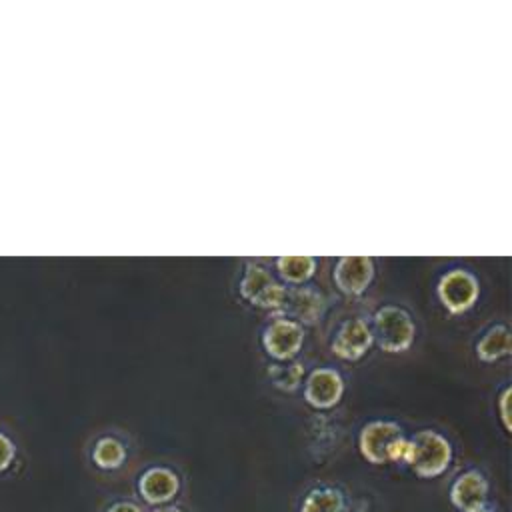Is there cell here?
Segmentation results:
<instances>
[{
  "mask_svg": "<svg viewBox=\"0 0 512 512\" xmlns=\"http://www.w3.org/2000/svg\"><path fill=\"white\" fill-rule=\"evenodd\" d=\"M358 450L370 464H406L408 438L402 426L390 420H372L358 434Z\"/></svg>",
  "mask_w": 512,
  "mask_h": 512,
  "instance_id": "obj_1",
  "label": "cell"
},
{
  "mask_svg": "<svg viewBox=\"0 0 512 512\" xmlns=\"http://www.w3.org/2000/svg\"><path fill=\"white\" fill-rule=\"evenodd\" d=\"M452 444L436 430H420L408 438L406 466L424 480L442 476L452 464Z\"/></svg>",
  "mask_w": 512,
  "mask_h": 512,
  "instance_id": "obj_2",
  "label": "cell"
},
{
  "mask_svg": "<svg viewBox=\"0 0 512 512\" xmlns=\"http://www.w3.org/2000/svg\"><path fill=\"white\" fill-rule=\"evenodd\" d=\"M370 332L372 340H376L384 352L398 354L412 346L416 328L406 310L398 306H384L374 314Z\"/></svg>",
  "mask_w": 512,
  "mask_h": 512,
  "instance_id": "obj_3",
  "label": "cell"
},
{
  "mask_svg": "<svg viewBox=\"0 0 512 512\" xmlns=\"http://www.w3.org/2000/svg\"><path fill=\"white\" fill-rule=\"evenodd\" d=\"M182 490V480L168 466H150L136 480V492L144 506L156 508L172 504Z\"/></svg>",
  "mask_w": 512,
  "mask_h": 512,
  "instance_id": "obj_4",
  "label": "cell"
},
{
  "mask_svg": "<svg viewBox=\"0 0 512 512\" xmlns=\"http://www.w3.org/2000/svg\"><path fill=\"white\" fill-rule=\"evenodd\" d=\"M286 288L274 280V276L258 264H248L242 280H240V294L254 306L266 310H280L286 298Z\"/></svg>",
  "mask_w": 512,
  "mask_h": 512,
  "instance_id": "obj_5",
  "label": "cell"
},
{
  "mask_svg": "<svg viewBox=\"0 0 512 512\" xmlns=\"http://www.w3.org/2000/svg\"><path fill=\"white\" fill-rule=\"evenodd\" d=\"M478 280L466 270H452L438 282V298L452 314H462L478 300Z\"/></svg>",
  "mask_w": 512,
  "mask_h": 512,
  "instance_id": "obj_6",
  "label": "cell"
},
{
  "mask_svg": "<svg viewBox=\"0 0 512 512\" xmlns=\"http://www.w3.org/2000/svg\"><path fill=\"white\" fill-rule=\"evenodd\" d=\"M490 494V482L484 476V472H480L478 468H468L464 472H460L448 490V498L450 504L458 510V512H472L480 506H484Z\"/></svg>",
  "mask_w": 512,
  "mask_h": 512,
  "instance_id": "obj_7",
  "label": "cell"
},
{
  "mask_svg": "<svg viewBox=\"0 0 512 512\" xmlns=\"http://www.w3.org/2000/svg\"><path fill=\"white\" fill-rule=\"evenodd\" d=\"M304 340V330L296 320L280 318L272 322L262 336L266 352L276 360H290L298 354Z\"/></svg>",
  "mask_w": 512,
  "mask_h": 512,
  "instance_id": "obj_8",
  "label": "cell"
},
{
  "mask_svg": "<svg viewBox=\"0 0 512 512\" xmlns=\"http://www.w3.org/2000/svg\"><path fill=\"white\" fill-rule=\"evenodd\" d=\"M344 382L336 370L318 368L314 370L304 386V400L318 410H328L336 406L342 398Z\"/></svg>",
  "mask_w": 512,
  "mask_h": 512,
  "instance_id": "obj_9",
  "label": "cell"
},
{
  "mask_svg": "<svg viewBox=\"0 0 512 512\" xmlns=\"http://www.w3.org/2000/svg\"><path fill=\"white\" fill-rule=\"evenodd\" d=\"M374 276V264L368 256H342L334 266V282L336 286L348 294H362Z\"/></svg>",
  "mask_w": 512,
  "mask_h": 512,
  "instance_id": "obj_10",
  "label": "cell"
},
{
  "mask_svg": "<svg viewBox=\"0 0 512 512\" xmlns=\"http://www.w3.org/2000/svg\"><path fill=\"white\" fill-rule=\"evenodd\" d=\"M372 342L370 326L362 318H350L338 328L332 340V352L344 360H358L368 352Z\"/></svg>",
  "mask_w": 512,
  "mask_h": 512,
  "instance_id": "obj_11",
  "label": "cell"
},
{
  "mask_svg": "<svg viewBox=\"0 0 512 512\" xmlns=\"http://www.w3.org/2000/svg\"><path fill=\"white\" fill-rule=\"evenodd\" d=\"M348 498L342 488L332 484L312 486L300 500L298 512H346Z\"/></svg>",
  "mask_w": 512,
  "mask_h": 512,
  "instance_id": "obj_12",
  "label": "cell"
},
{
  "mask_svg": "<svg viewBox=\"0 0 512 512\" xmlns=\"http://www.w3.org/2000/svg\"><path fill=\"white\" fill-rule=\"evenodd\" d=\"M282 308H286L300 322L312 324L318 320V316L324 310V298L318 292H314L312 288H300V290L286 292Z\"/></svg>",
  "mask_w": 512,
  "mask_h": 512,
  "instance_id": "obj_13",
  "label": "cell"
},
{
  "mask_svg": "<svg viewBox=\"0 0 512 512\" xmlns=\"http://www.w3.org/2000/svg\"><path fill=\"white\" fill-rule=\"evenodd\" d=\"M90 458L98 470L114 472L124 466V462L128 458V450L122 440H118L114 436H102L94 442Z\"/></svg>",
  "mask_w": 512,
  "mask_h": 512,
  "instance_id": "obj_14",
  "label": "cell"
},
{
  "mask_svg": "<svg viewBox=\"0 0 512 512\" xmlns=\"http://www.w3.org/2000/svg\"><path fill=\"white\" fill-rule=\"evenodd\" d=\"M510 352V332L506 326L490 328L476 344V354L482 362H496Z\"/></svg>",
  "mask_w": 512,
  "mask_h": 512,
  "instance_id": "obj_15",
  "label": "cell"
},
{
  "mask_svg": "<svg viewBox=\"0 0 512 512\" xmlns=\"http://www.w3.org/2000/svg\"><path fill=\"white\" fill-rule=\"evenodd\" d=\"M276 268L286 282L302 284L314 274L316 260L312 256H280Z\"/></svg>",
  "mask_w": 512,
  "mask_h": 512,
  "instance_id": "obj_16",
  "label": "cell"
},
{
  "mask_svg": "<svg viewBox=\"0 0 512 512\" xmlns=\"http://www.w3.org/2000/svg\"><path fill=\"white\" fill-rule=\"evenodd\" d=\"M302 364L300 362H294L290 366H280V364H272L268 368V376L274 380L276 388L280 390H286V392H292L298 388L300 380H302Z\"/></svg>",
  "mask_w": 512,
  "mask_h": 512,
  "instance_id": "obj_17",
  "label": "cell"
},
{
  "mask_svg": "<svg viewBox=\"0 0 512 512\" xmlns=\"http://www.w3.org/2000/svg\"><path fill=\"white\" fill-rule=\"evenodd\" d=\"M14 458H16L14 442L8 438V434L0 432V474L12 466Z\"/></svg>",
  "mask_w": 512,
  "mask_h": 512,
  "instance_id": "obj_18",
  "label": "cell"
},
{
  "mask_svg": "<svg viewBox=\"0 0 512 512\" xmlns=\"http://www.w3.org/2000/svg\"><path fill=\"white\" fill-rule=\"evenodd\" d=\"M104 512H146V508L142 506V502L138 500H132V498H118V500H112Z\"/></svg>",
  "mask_w": 512,
  "mask_h": 512,
  "instance_id": "obj_19",
  "label": "cell"
},
{
  "mask_svg": "<svg viewBox=\"0 0 512 512\" xmlns=\"http://www.w3.org/2000/svg\"><path fill=\"white\" fill-rule=\"evenodd\" d=\"M508 398H510V388H506L498 400V410H500V420L504 428L510 432V414H508Z\"/></svg>",
  "mask_w": 512,
  "mask_h": 512,
  "instance_id": "obj_20",
  "label": "cell"
},
{
  "mask_svg": "<svg viewBox=\"0 0 512 512\" xmlns=\"http://www.w3.org/2000/svg\"><path fill=\"white\" fill-rule=\"evenodd\" d=\"M148 512H186L182 506L178 504H166V506H156V508H150Z\"/></svg>",
  "mask_w": 512,
  "mask_h": 512,
  "instance_id": "obj_21",
  "label": "cell"
},
{
  "mask_svg": "<svg viewBox=\"0 0 512 512\" xmlns=\"http://www.w3.org/2000/svg\"><path fill=\"white\" fill-rule=\"evenodd\" d=\"M472 512H496V508L492 506V502H486L484 506H480V508H476V510H472Z\"/></svg>",
  "mask_w": 512,
  "mask_h": 512,
  "instance_id": "obj_22",
  "label": "cell"
}]
</instances>
